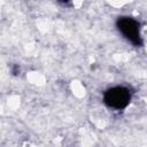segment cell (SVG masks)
Instances as JSON below:
<instances>
[{
	"label": "cell",
	"mask_w": 147,
	"mask_h": 147,
	"mask_svg": "<svg viewBox=\"0 0 147 147\" xmlns=\"http://www.w3.org/2000/svg\"><path fill=\"white\" fill-rule=\"evenodd\" d=\"M116 26L122 36L129 40L133 46L141 47L144 45L141 34H140V24L137 20L129 16L118 17L116 21Z\"/></svg>",
	"instance_id": "1"
},
{
	"label": "cell",
	"mask_w": 147,
	"mask_h": 147,
	"mask_svg": "<svg viewBox=\"0 0 147 147\" xmlns=\"http://www.w3.org/2000/svg\"><path fill=\"white\" fill-rule=\"evenodd\" d=\"M59 2H62V3H68L70 0H57Z\"/></svg>",
	"instance_id": "3"
},
{
	"label": "cell",
	"mask_w": 147,
	"mask_h": 147,
	"mask_svg": "<svg viewBox=\"0 0 147 147\" xmlns=\"http://www.w3.org/2000/svg\"><path fill=\"white\" fill-rule=\"evenodd\" d=\"M131 91L125 86H115L103 93V102L107 107L121 110L127 107L131 101Z\"/></svg>",
	"instance_id": "2"
}]
</instances>
